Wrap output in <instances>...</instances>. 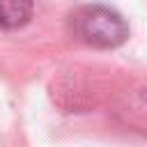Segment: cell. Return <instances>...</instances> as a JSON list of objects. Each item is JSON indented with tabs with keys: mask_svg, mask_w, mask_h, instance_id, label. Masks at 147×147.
<instances>
[{
	"mask_svg": "<svg viewBox=\"0 0 147 147\" xmlns=\"http://www.w3.org/2000/svg\"><path fill=\"white\" fill-rule=\"evenodd\" d=\"M32 0H0V28L14 30L30 21Z\"/></svg>",
	"mask_w": 147,
	"mask_h": 147,
	"instance_id": "obj_2",
	"label": "cell"
},
{
	"mask_svg": "<svg viewBox=\"0 0 147 147\" xmlns=\"http://www.w3.org/2000/svg\"><path fill=\"white\" fill-rule=\"evenodd\" d=\"M74 30L85 44H92L99 48L119 46L129 37V28H126L124 18L117 11L101 7V5H90V7H83L80 11H76Z\"/></svg>",
	"mask_w": 147,
	"mask_h": 147,
	"instance_id": "obj_1",
	"label": "cell"
}]
</instances>
